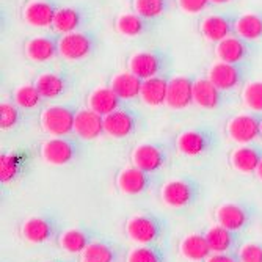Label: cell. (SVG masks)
I'll return each mask as SVG.
<instances>
[{"instance_id": "1", "label": "cell", "mask_w": 262, "mask_h": 262, "mask_svg": "<svg viewBox=\"0 0 262 262\" xmlns=\"http://www.w3.org/2000/svg\"><path fill=\"white\" fill-rule=\"evenodd\" d=\"M127 239L138 245H149L159 241L163 231L165 222L149 212H141L132 215L124 226Z\"/></svg>"}, {"instance_id": "2", "label": "cell", "mask_w": 262, "mask_h": 262, "mask_svg": "<svg viewBox=\"0 0 262 262\" xmlns=\"http://www.w3.org/2000/svg\"><path fill=\"white\" fill-rule=\"evenodd\" d=\"M200 187L192 179H173L162 185L160 198L165 206L173 209H184L196 203Z\"/></svg>"}, {"instance_id": "3", "label": "cell", "mask_w": 262, "mask_h": 262, "mask_svg": "<svg viewBox=\"0 0 262 262\" xmlns=\"http://www.w3.org/2000/svg\"><path fill=\"white\" fill-rule=\"evenodd\" d=\"M76 113L63 105H51L41 115L42 129L52 137H64L74 132Z\"/></svg>"}, {"instance_id": "4", "label": "cell", "mask_w": 262, "mask_h": 262, "mask_svg": "<svg viewBox=\"0 0 262 262\" xmlns=\"http://www.w3.org/2000/svg\"><path fill=\"white\" fill-rule=\"evenodd\" d=\"M55 234H57V225L54 219L49 215H33L20 225L22 239L33 245L51 242L55 237Z\"/></svg>"}, {"instance_id": "5", "label": "cell", "mask_w": 262, "mask_h": 262, "mask_svg": "<svg viewBox=\"0 0 262 262\" xmlns=\"http://www.w3.org/2000/svg\"><path fill=\"white\" fill-rule=\"evenodd\" d=\"M215 219L219 225L239 232L250 225L253 219V209L245 203H225L217 207Z\"/></svg>"}, {"instance_id": "6", "label": "cell", "mask_w": 262, "mask_h": 262, "mask_svg": "<svg viewBox=\"0 0 262 262\" xmlns=\"http://www.w3.org/2000/svg\"><path fill=\"white\" fill-rule=\"evenodd\" d=\"M228 135L239 145H248L260 135V121L253 115H237L228 123Z\"/></svg>"}, {"instance_id": "7", "label": "cell", "mask_w": 262, "mask_h": 262, "mask_svg": "<svg viewBox=\"0 0 262 262\" xmlns=\"http://www.w3.org/2000/svg\"><path fill=\"white\" fill-rule=\"evenodd\" d=\"M74 145L69 140H64L61 137L49 138L41 145V157L51 165H66L74 159Z\"/></svg>"}, {"instance_id": "8", "label": "cell", "mask_w": 262, "mask_h": 262, "mask_svg": "<svg viewBox=\"0 0 262 262\" xmlns=\"http://www.w3.org/2000/svg\"><path fill=\"white\" fill-rule=\"evenodd\" d=\"M116 187L126 195H140L149 188V173L138 166H126L116 176Z\"/></svg>"}, {"instance_id": "9", "label": "cell", "mask_w": 262, "mask_h": 262, "mask_svg": "<svg viewBox=\"0 0 262 262\" xmlns=\"http://www.w3.org/2000/svg\"><path fill=\"white\" fill-rule=\"evenodd\" d=\"M104 116L91 108H83L76 113L74 134L83 140L99 138L104 134Z\"/></svg>"}, {"instance_id": "10", "label": "cell", "mask_w": 262, "mask_h": 262, "mask_svg": "<svg viewBox=\"0 0 262 262\" xmlns=\"http://www.w3.org/2000/svg\"><path fill=\"white\" fill-rule=\"evenodd\" d=\"M132 163L146 173L160 170L165 163L163 151L152 143H141L132 151Z\"/></svg>"}, {"instance_id": "11", "label": "cell", "mask_w": 262, "mask_h": 262, "mask_svg": "<svg viewBox=\"0 0 262 262\" xmlns=\"http://www.w3.org/2000/svg\"><path fill=\"white\" fill-rule=\"evenodd\" d=\"M193 102V82L187 77H174L168 82L166 105L174 110L187 108Z\"/></svg>"}, {"instance_id": "12", "label": "cell", "mask_w": 262, "mask_h": 262, "mask_svg": "<svg viewBox=\"0 0 262 262\" xmlns=\"http://www.w3.org/2000/svg\"><path fill=\"white\" fill-rule=\"evenodd\" d=\"M91 51V41L83 33H66L58 41V52L66 60H82Z\"/></svg>"}, {"instance_id": "13", "label": "cell", "mask_w": 262, "mask_h": 262, "mask_svg": "<svg viewBox=\"0 0 262 262\" xmlns=\"http://www.w3.org/2000/svg\"><path fill=\"white\" fill-rule=\"evenodd\" d=\"M179 253L184 259L190 262H201V260H206L212 254V250L207 244L206 234L192 232L185 235L181 241Z\"/></svg>"}, {"instance_id": "14", "label": "cell", "mask_w": 262, "mask_h": 262, "mask_svg": "<svg viewBox=\"0 0 262 262\" xmlns=\"http://www.w3.org/2000/svg\"><path fill=\"white\" fill-rule=\"evenodd\" d=\"M204 234L212 253H232L239 244V234L219 223L210 226Z\"/></svg>"}, {"instance_id": "15", "label": "cell", "mask_w": 262, "mask_h": 262, "mask_svg": "<svg viewBox=\"0 0 262 262\" xmlns=\"http://www.w3.org/2000/svg\"><path fill=\"white\" fill-rule=\"evenodd\" d=\"M93 235L85 228H71L58 235V245L69 254H82L93 242Z\"/></svg>"}, {"instance_id": "16", "label": "cell", "mask_w": 262, "mask_h": 262, "mask_svg": "<svg viewBox=\"0 0 262 262\" xmlns=\"http://www.w3.org/2000/svg\"><path fill=\"white\" fill-rule=\"evenodd\" d=\"M55 11L57 10H54L51 4L42 2V0H35V2H30L24 8L22 16L29 26L44 29V27H51L54 24Z\"/></svg>"}, {"instance_id": "17", "label": "cell", "mask_w": 262, "mask_h": 262, "mask_svg": "<svg viewBox=\"0 0 262 262\" xmlns=\"http://www.w3.org/2000/svg\"><path fill=\"white\" fill-rule=\"evenodd\" d=\"M135 129V120L124 110H115L104 116V130L112 138H126Z\"/></svg>"}, {"instance_id": "18", "label": "cell", "mask_w": 262, "mask_h": 262, "mask_svg": "<svg viewBox=\"0 0 262 262\" xmlns=\"http://www.w3.org/2000/svg\"><path fill=\"white\" fill-rule=\"evenodd\" d=\"M176 148L188 157L201 156L209 148V137L201 130H185L176 138Z\"/></svg>"}, {"instance_id": "19", "label": "cell", "mask_w": 262, "mask_h": 262, "mask_svg": "<svg viewBox=\"0 0 262 262\" xmlns=\"http://www.w3.org/2000/svg\"><path fill=\"white\" fill-rule=\"evenodd\" d=\"M262 160V154L257 148L248 146V145H241L237 149L232 151L231 154V165L235 171L250 174L256 173L257 166Z\"/></svg>"}, {"instance_id": "20", "label": "cell", "mask_w": 262, "mask_h": 262, "mask_svg": "<svg viewBox=\"0 0 262 262\" xmlns=\"http://www.w3.org/2000/svg\"><path fill=\"white\" fill-rule=\"evenodd\" d=\"M207 79L219 90H232L237 86V83H239L241 76L234 64L219 61L210 66Z\"/></svg>"}, {"instance_id": "21", "label": "cell", "mask_w": 262, "mask_h": 262, "mask_svg": "<svg viewBox=\"0 0 262 262\" xmlns=\"http://www.w3.org/2000/svg\"><path fill=\"white\" fill-rule=\"evenodd\" d=\"M118 105H120V98L112 90V86L96 88L88 98V108L94 110L102 116H107L118 110Z\"/></svg>"}, {"instance_id": "22", "label": "cell", "mask_w": 262, "mask_h": 262, "mask_svg": "<svg viewBox=\"0 0 262 262\" xmlns=\"http://www.w3.org/2000/svg\"><path fill=\"white\" fill-rule=\"evenodd\" d=\"M166 93H168V82L156 76L143 80L140 98L149 107H159L166 104Z\"/></svg>"}, {"instance_id": "23", "label": "cell", "mask_w": 262, "mask_h": 262, "mask_svg": "<svg viewBox=\"0 0 262 262\" xmlns=\"http://www.w3.org/2000/svg\"><path fill=\"white\" fill-rule=\"evenodd\" d=\"M160 69V61L157 55L151 52H137L129 60V71L141 80L156 77Z\"/></svg>"}, {"instance_id": "24", "label": "cell", "mask_w": 262, "mask_h": 262, "mask_svg": "<svg viewBox=\"0 0 262 262\" xmlns=\"http://www.w3.org/2000/svg\"><path fill=\"white\" fill-rule=\"evenodd\" d=\"M141 83L143 80L132 74L130 71L127 73H120L112 79V90L118 94L120 99H134L140 96L141 93Z\"/></svg>"}, {"instance_id": "25", "label": "cell", "mask_w": 262, "mask_h": 262, "mask_svg": "<svg viewBox=\"0 0 262 262\" xmlns=\"http://www.w3.org/2000/svg\"><path fill=\"white\" fill-rule=\"evenodd\" d=\"M193 102L201 108H215L220 104V90L209 79H200L193 83Z\"/></svg>"}, {"instance_id": "26", "label": "cell", "mask_w": 262, "mask_h": 262, "mask_svg": "<svg viewBox=\"0 0 262 262\" xmlns=\"http://www.w3.org/2000/svg\"><path fill=\"white\" fill-rule=\"evenodd\" d=\"M118 250L105 241H93L80 254V262H116Z\"/></svg>"}, {"instance_id": "27", "label": "cell", "mask_w": 262, "mask_h": 262, "mask_svg": "<svg viewBox=\"0 0 262 262\" xmlns=\"http://www.w3.org/2000/svg\"><path fill=\"white\" fill-rule=\"evenodd\" d=\"M215 51H217V57L220 58V61L234 64V63H239L245 57L247 47L241 38L228 36V38L222 39L220 42H217Z\"/></svg>"}, {"instance_id": "28", "label": "cell", "mask_w": 262, "mask_h": 262, "mask_svg": "<svg viewBox=\"0 0 262 262\" xmlns=\"http://www.w3.org/2000/svg\"><path fill=\"white\" fill-rule=\"evenodd\" d=\"M57 51H58V46H55V42L52 39L44 38V36L33 38L26 46L27 57L33 61H38V63L49 61L51 58H54Z\"/></svg>"}, {"instance_id": "29", "label": "cell", "mask_w": 262, "mask_h": 262, "mask_svg": "<svg viewBox=\"0 0 262 262\" xmlns=\"http://www.w3.org/2000/svg\"><path fill=\"white\" fill-rule=\"evenodd\" d=\"M231 32V26L228 19L223 16H207L201 22V33L206 39L220 42L222 39L228 38Z\"/></svg>"}, {"instance_id": "30", "label": "cell", "mask_w": 262, "mask_h": 262, "mask_svg": "<svg viewBox=\"0 0 262 262\" xmlns=\"http://www.w3.org/2000/svg\"><path fill=\"white\" fill-rule=\"evenodd\" d=\"M35 86L38 88L39 94L46 99H54L57 96L63 93L64 90V82L60 76L57 74H52V73H46V74H41L36 82H35Z\"/></svg>"}, {"instance_id": "31", "label": "cell", "mask_w": 262, "mask_h": 262, "mask_svg": "<svg viewBox=\"0 0 262 262\" xmlns=\"http://www.w3.org/2000/svg\"><path fill=\"white\" fill-rule=\"evenodd\" d=\"M235 32L244 39H257L262 36V17L257 14H244L235 22Z\"/></svg>"}, {"instance_id": "32", "label": "cell", "mask_w": 262, "mask_h": 262, "mask_svg": "<svg viewBox=\"0 0 262 262\" xmlns=\"http://www.w3.org/2000/svg\"><path fill=\"white\" fill-rule=\"evenodd\" d=\"M22 170V157L17 152H7L0 156V182H13Z\"/></svg>"}, {"instance_id": "33", "label": "cell", "mask_w": 262, "mask_h": 262, "mask_svg": "<svg viewBox=\"0 0 262 262\" xmlns=\"http://www.w3.org/2000/svg\"><path fill=\"white\" fill-rule=\"evenodd\" d=\"M80 24V14L74 8H60L55 11L54 29L60 33H73Z\"/></svg>"}, {"instance_id": "34", "label": "cell", "mask_w": 262, "mask_h": 262, "mask_svg": "<svg viewBox=\"0 0 262 262\" xmlns=\"http://www.w3.org/2000/svg\"><path fill=\"white\" fill-rule=\"evenodd\" d=\"M126 262H165V253L152 244L138 245L127 253Z\"/></svg>"}, {"instance_id": "35", "label": "cell", "mask_w": 262, "mask_h": 262, "mask_svg": "<svg viewBox=\"0 0 262 262\" xmlns=\"http://www.w3.org/2000/svg\"><path fill=\"white\" fill-rule=\"evenodd\" d=\"M143 29H145L143 17L137 13H126L116 19V30L124 36H138Z\"/></svg>"}, {"instance_id": "36", "label": "cell", "mask_w": 262, "mask_h": 262, "mask_svg": "<svg viewBox=\"0 0 262 262\" xmlns=\"http://www.w3.org/2000/svg\"><path fill=\"white\" fill-rule=\"evenodd\" d=\"M41 98L35 85H22L14 93V101L22 108H35L41 102Z\"/></svg>"}, {"instance_id": "37", "label": "cell", "mask_w": 262, "mask_h": 262, "mask_svg": "<svg viewBox=\"0 0 262 262\" xmlns=\"http://www.w3.org/2000/svg\"><path fill=\"white\" fill-rule=\"evenodd\" d=\"M134 10L145 19L157 17L165 10V0H134Z\"/></svg>"}, {"instance_id": "38", "label": "cell", "mask_w": 262, "mask_h": 262, "mask_svg": "<svg viewBox=\"0 0 262 262\" xmlns=\"http://www.w3.org/2000/svg\"><path fill=\"white\" fill-rule=\"evenodd\" d=\"M244 102L253 112H262V82H251L245 86Z\"/></svg>"}, {"instance_id": "39", "label": "cell", "mask_w": 262, "mask_h": 262, "mask_svg": "<svg viewBox=\"0 0 262 262\" xmlns=\"http://www.w3.org/2000/svg\"><path fill=\"white\" fill-rule=\"evenodd\" d=\"M17 121H19L17 108L10 102L0 104V127L4 130H8V129L14 127L17 124Z\"/></svg>"}, {"instance_id": "40", "label": "cell", "mask_w": 262, "mask_h": 262, "mask_svg": "<svg viewBox=\"0 0 262 262\" xmlns=\"http://www.w3.org/2000/svg\"><path fill=\"white\" fill-rule=\"evenodd\" d=\"M241 262H262V244L248 242L237 251Z\"/></svg>"}, {"instance_id": "41", "label": "cell", "mask_w": 262, "mask_h": 262, "mask_svg": "<svg viewBox=\"0 0 262 262\" xmlns=\"http://www.w3.org/2000/svg\"><path fill=\"white\" fill-rule=\"evenodd\" d=\"M210 0H178V4L181 7L182 11L188 13V14H196L201 13Z\"/></svg>"}, {"instance_id": "42", "label": "cell", "mask_w": 262, "mask_h": 262, "mask_svg": "<svg viewBox=\"0 0 262 262\" xmlns=\"http://www.w3.org/2000/svg\"><path fill=\"white\" fill-rule=\"evenodd\" d=\"M204 262H241L239 256L232 253H212Z\"/></svg>"}, {"instance_id": "43", "label": "cell", "mask_w": 262, "mask_h": 262, "mask_svg": "<svg viewBox=\"0 0 262 262\" xmlns=\"http://www.w3.org/2000/svg\"><path fill=\"white\" fill-rule=\"evenodd\" d=\"M256 176H257V179L262 181V160H260V163H259V166H257V170H256Z\"/></svg>"}, {"instance_id": "44", "label": "cell", "mask_w": 262, "mask_h": 262, "mask_svg": "<svg viewBox=\"0 0 262 262\" xmlns=\"http://www.w3.org/2000/svg\"><path fill=\"white\" fill-rule=\"evenodd\" d=\"M212 4H217V5H220V4H228V2H231V0H210Z\"/></svg>"}, {"instance_id": "45", "label": "cell", "mask_w": 262, "mask_h": 262, "mask_svg": "<svg viewBox=\"0 0 262 262\" xmlns=\"http://www.w3.org/2000/svg\"><path fill=\"white\" fill-rule=\"evenodd\" d=\"M46 262H63V260H46Z\"/></svg>"}, {"instance_id": "46", "label": "cell", "mask_w": 262, "mask_h": 262, "mask_svg": "<svg viewBox=\"0 0 262 262\" xmlns=\"http://www.w3.org/2000/svg\"><path fill=\"white\" fill-rule=\"evenodd\" d=\"M260 137H262V121H260Z\"/></svg>"}]
</instances>
